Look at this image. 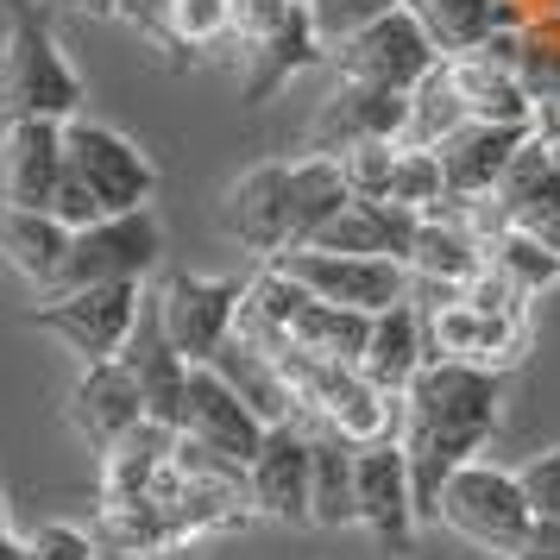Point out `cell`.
Here are the masks:
<instances>
[{"mask_svg": "<svg viewBox=\"0 0 560 560\" xmlns=\"http://www.w3.org/2000/svg\"><path fill=\"white\" fill-rule=\"evenodd\" d=\"M365 340H372V315H359V308L303 296V308L290 315V347L296 353L334 359V365H359L365 359Z\"/></svg>", "mask_w": 560, "mask_h": 560, "instance_id": "30", "label": "cell"}, {"mask_svg": "<svg viewBox=\"0 0 560 560\" xmlns=\"http://www.w3.org/2000/svg\"><path fill=\"white\" fill-rule=\"evenodd\" d=\"M95 535H82L77 523H45L26 535V560H95Z\"/></svg>", "mask_w": 560, "mask_h": 560, "instance_id": "38", "label": "cell"}, {"mask_svg": "<svg viewBox=\"0 0 560 560\" xmlns=\"http://www.w3.org/2000/svg\"><path fill=\"white\" fill-rule=\"evenodd\" d=\"M246 57H253V70H246V89H240V95L258 107V102H271L278 89H290L303 70L328 63L334 51H328V38L315 32V13H308V0H303V7H296V13H290V20L271 32V38L246 45Z\"/></svg>", "mask_w": 560, "mask_h": 560, "instance_id": "22", "label": "cell"}, {"mask_svg": "<svg viewBox=\"0 0 560 560\" xmlns=\"http://www.w3.org/2000/svg\"><path fill=\"white\" fill-rule=\"evenodd\" d=\"M447 70H454V89L472 120H485V127H535V89L523 70H510V63L485 51L447 57Z\"/></svg>", "mask_w": 560, "mask_h": 560, "instance_id": "23", "label": "cell"}, {"mask_svg": "<svg viewBox=\"0 0 560 560\" xmlns=\"http://www.w3.org/2000/svg\"><path fill=\"white\" fill-rule=\"evenodd\" d=\"M127 372L139 378L145 390V416L164 422V429H183V397H189V359L171 347V334H164V315H158L152 290H145V308H139V328L127 340Z\"/></svg>", "mask_w": 560, "mask_h": 560, "instance_id": "20", "label": "cell"}, {"mask_svg": "<svg viewBox=\"0 0 560 560\" xmlns=\"http://www.w3.org/2000/svg\"><path fill=\"white\" fill-rule=\"evenodd\" d=\"M114 20H127L139 38H152V45H164V51H177V0H120Z\"/></svg>", "mask_w": 560, "mask_h": 560, "instance_id": "39", "label": "cell"}, {"mask_svg": "<svg viewBox=\"0 0 560 560\" xmlns=\"http://www.w3.org/2000/svg\"><path fill=\"white\" fill-rule=\"evenodd\" d=\"M63 416H70V429H77L95 454H107L127 429L145 422V390H139V378L127 372V359H102V365H82V378L70 384Z\"/></svg>", "mask_w": 560, "mask_h": 560, "instance_id": "18", "label": "cell"}, {"mask_svg": "<svg viewBox=\"0 0 560 560\" xmlns=\"http://www.w3.org/2000/svg\"><path fill=\"white\" fill-rule=\"evenodd\" d=\"M63 158L89 189L102 214H132V208H152V189H158V171L152 158L132 145L127 132L102 127V120H63Z\"/></svg>", "mask_w": 560, "mask_h": 560, "instance_id": "6", "label": "cell"}, {"mask_svg": "<svg viewBox=\"0 0 560 560\" xmlns=\"http://www.w3.org/2000/svg\"><path fill=\"white\" fill-rule=\"evenodd\" d=\"M328 63L347 82H372V89L409 95V89L441 63V51H434V38L422 32V20H416L409 7H397V13H384V20H372V26H359L347 45H334Z\"/></svg>", "mask_w": 560, "mask_h": 560, "instance_id": "8", "label": "cell"}, {"mask_svg": "<svg viewBox=\"0 0 560 560\" xmlns=\"http://www.w3.org/2000/svg\"><path fill=\"white\" fill-rule=\"evenodd\" d=\"M404 7L422 20V32L434 38L441 57H466L479 51L485 38L516 26V0H404Z\"/></svg>", "mask_w": 560, "mask_h": 560, "instance_id": "26", "label": "cell"}, {"mask_svg": "<svg viewBox=\"0 0 560 560\" xmlns=\"http://www.w3.org/2000/svg\"><path fill=\"white\" fill-rule=\"evenodd\" d=\"M51 214L63 221V228L77 233V228H95L102 221V202H95V189L70 171V158H63V177H57V196H51Z\"/></svg>", "mask_w": 560, "mask_h": 560, "instance_id": "41", "label": "cell"}, {"mask_svg": "<svg viewBox=\"0 0 560 560\" xmlns=\"http://www.w3.org/2000/svg\"><path fill=\"white\" fill-rule=\"evenodd\" d=\"M422 365H429V334H422V308H416V296L378 308V315H372V340H365L359 372L378 384V390L404 397Z\"/></svg>", "mask_w": 560, "mask_h": 560, "instance_id": "24", "label": "cell"}, {"mask_svg": "<svg viewBox=\"0 0 560 560\" xmlns=\"http://www.w3.org/2000/svg\"><path fill=\"white\" fill-rule=\"evenodd\" d=\"M491 265V240H479V228L459 214V202L422 214L416 228V253H409V283L429 290H466Z\"/></svg>", "mask_w": 560, "mask_h": 560, "instance_id": "19", "label": "cell"}, {"mask_svg": "<svg viewBox=\"0 0 560 560\" xmlns=\"http://www.w3.org/2000/svg\"><path fill=\"white\" fill-rule=\"evenodd\" d=\"M504 429V372L491 365H466V359H429L416 384L404 390V441L409 479H416V510L422 523H434L441 485L459 466L491 447V434Z\"/></svg>", "mask_w": 560, "mask_h": 560, "instance_id": "1", "label": "cell"}, {"mask_svg": "<svg viewBox=\"0 0 560 560\" xmlns=\"http://www.w3.org/2000/svg\"><path fill=\"white\" fill-rule=\"evenodd\" d=\"M548 208H560V152L548 139H529L510 158L504 183L491 196V214H498V228H535Z\"/></svg>", "mask_w": 560, "mask_h": 560, "instance_id": "25", "label": "cell"}, {"mask_svg": "<svg viewBox=\"0 0 560 560\" xmlns=\"http://www.w3.org/2000/svg\"><path fill=\"white\" fill-rule=\"evenodd\" d=\"M233 32V0H177V51H202Z\"/></svg>", "mask_w": 560, "mask_h": 560, "instance_id": "37", "label": "cell"}, {"mask_svg": "<svg viewBox=\"0 0 560 560\" xmlns=\"http://www.w3.org/2000/svg\"><path fill=\"white\" fill-rule=\"evenodd\" d=\"M472 114H466V102H459V89H454V70H447V57L434 63L429 77L409 89V127H404V145H447L459 127H466Z\"/></svg>", "mask_w": 560, "mask_h": 560, "instance_id": "32", "label": "cell"}, {"mask_svg": "<svg viewBox=\"0 0 560 560\" xmlns=\"http://www.w3.org/2000/svg\"><path fill=\"white\" fill-rule=\"evenodd\" d=\"M308 485H315V434L308 422H271L265 429V447L246 466V491H253V510L271 516V523H308Z\"/></svg>", "mask_w": 560, "mask_h": 560, "instance_id": "13", "label": "cell"}, {"mask_svg": "<svg viewBox=\"0 0 560 560\" xmlns=\"http://www.w3.org/2000/svg\"><path fill=\"white\" fill-rule=\"evenodd\" d=\"M491 271H504L523 296H548L560 283V253L529 228H498L491 233Z\"/></svg>", "mask_w": 560, "mask_h": 560, "instance_id": "33", "label": "cell"}, {"mask_svg": "<svg viewBox=\"0 0 560 560\" xmlns=\"http://www.w3.org/2000/svg\"><path fill=\"white\" fill-rule=\"evenodd\" d=\"M404 0H308V13H315V32L334 45H347L359 26H372V20H384V13H397Z\"/></svg>", "mask_w": 560, "mask_h": 560, "instance_id": "36", "label": "cell"}, {"mask_svg": "<svg viewBox=\"0 0 560 560\" xmlns=\"http://www.w3.org/2000/svg\"><path fill=\"white\" fill-rule=\"evenodd\" d=\"M535 139H548V145H560V77L535 95Z\"/></svg>", "mask_w": 560, "mask_h": 560, "instance_id": "44", "label": "cell"}, {"mask_svg": "<svg viewBox=\"0 0 560 560\" xmlns=\"http://www.w3.org/2000/svg\"><path fill=\"white\" fill-rule=\"evenodd\" d=\"M315 485H308V523L315 529H353L359 523V491H353V466H359V447L347 434L334 429H315Z\"/></svg>", "mask_w": 560, "mask_h": 560, "instance_id": "28", "label": "cell"}, {"mask_svg": "<svg viewBox=\"0 0 560 560\" xmlns=\"http://www.w3.org/2000/svg\"><path fill=\"white\" fill-rule=\"evenodd\" d=\"M171 454H177V429L145 416L139 429H127L102 454V498H145L171 472Z\"/></svg>", "mask_w": 560, "mask_h": 560, "instance_id": "27", "label": "cell"}, {"mask_svg": "<svg viewBox=\"0 0 560 560\" xmlns=\"http://www.w3.org/2000/svg\"><path fill=\"white\" fill-rule=\"evenodd\" d=\"M63 177V120H0V208H51Z\"/></svg>", "mask_w": 560, "mask_h": 560, "instance_id": "17", "label": "cell"}, {"mask_svg": "<svg viewBox=\"0 0 560 560\" xmlns=\"http://www.w3.org/2000/svg\"><path fill=\"white\" fill-rule=\"evenodd\" d=\"M158 315H164V334L189 365H208L233 340V322H240V303H246V283L240 278H196V271H171V278L152 290Z\"/></svg>", "mask_w": 560, "mask_h": 560, "instance_id": "7", "label": "cell"}, {"mask_svg": "<svg viewBox=\"0 0 560 560\" xmlns=\"http://www.w3.org/2000/svg\"><path fill=\"white\" fill-rule=\"evenodd\" d=\"M535 139V127H485V120H466V127L447 139V145H434L441 152V177H447V202L459 208H491L498 196V183H504L510 158L523 152Z\"/></svg>", "mask_w": 560, "mask_h": 560, "instance_id": "16", "label": "cell"}, {"mask_svg": "<svg viewBox=\"0 0 560 560\" xmlns=\"http://www.w3.org/2000/svg\"><path fill=\"white\" fill-rule=\"evenodd\" d=\"M296 7H303V0H233V38H240V45H258V38H271Z\"/></svg>", "mask_w": 560, "mask_h": 560, "instance_id": "42", "label": "cell"}, {"mask_svg": "<svg viewBox=\"0 0 560 560\" xmlns=\"http://www.w3.org/2000/svg\"><path fill=\"white\" fill-rule=\"evenodd\" d=\"M422 334H429V359H466V365H491L504 372L523 359L529 347V322H504V315H485L466 296L422 308Z\"/></svg>", "mask_w": 560, "mask_h": 560, "instance_id": "14", "label": "cell"}, {"mask_svg": "<svg viewBox=\"0 0 560 560\" xmlns=\"http://www.w3.org/2000/svg\"><path fill=\"white\" fill-rule=\"evenodd\" d=\"M510 560H560V516H535L529 541H523Z\"/></svg>", "mask_w": 560, "mask_h": 560, "instance_id": "43", "label": "cell"}, {"mask_svg": "<svg viewBox=\"0 0 560 560\" xmlns=\"http://www.w3.org/2000/svg\"><path fill=\"white\" fill-rule=\"evenodd\" d=\"M145 308V283H82V290H57L32 308V328L51 334L63 353H77L82 365L127 353L132 328Z\"/></svg>", "mask_w": 560, "mask_h": 560, "instance_id": "4", "label": "cell"}, {"mask_svg": "<svg viewBox=\"0 0 560 560\" xmlns=\"http://www.w3.org/2000/svg\"><path fill=\"white\" fill-rule=\"evenodd\" d=\"M208 365H214L265 422H296V397H290V384H283V372H278L271 353H258V347H246V340H228Z\"/></svg>", "mask_w": 560, "mask_h": 560, "instance_id": "31", "label": "cell"}, {"mask_svg": "<svg viewBox=\"0 0 560 560\" xmlns=\"http://www.w3.org/2000/svg\"><path fill=\"white\" fill-rule=\"evenodd\" d=\"M390 202L416 208V214H434V208H447L441 152H429V145H404V152H397V183H390Z\"/></svg>", "mask_w": 560, "mask_h": 560, "instance_id": "34", "label": "cell"}, {"mask_svg": "<svg viewBox=\"0 0 560 560\" xmlns=\"http://www.w3.org/2000/svg\"><path fill=\"white\" fill-rule=\"evenodd\" d=\"M516 479H523V491H529L535 516H560V441L541 447L529 466H516Z\"/></svg>", "mask_w": 560, "mask_h": 560, "instance_id": "40", "label": "cell"}, {"mask_svg": "<svg viewBox=\"0 0 560 560\" xmlns=\"http://www.w3.org/2000/svg\"><path fill=\"white\" fill-rule=\"evenodd\" d=\"M353 491H359V529L372 535L390 560H404L409 548H416V529H422L404 441H372V447H359Z\"/></svg>", "mask_w": 560, "mask_h": 560, "instance_id": "11", "label": "cell"}, {"mask_svg": "<svg viewBox=\"0 0 560 560\" xmlns=\"http://www.w3.org/2000/svg\"><path fill=\"white\" fill-rule=\"evenodd\" d=\"M409 127V95L397 89H372V82H334V95L315 107L303 152L315 158H347L353 145H378V139H404Z\"/></svg>", "mask_w": 560, "mask_h": 560, "instance_id": "12", "label": "cell"}, {"mask_svg": "<svg viewBox=\"0 0 560 560\" xmlns=\"http://www.w3.org/2000/svg\"><path fill=\"white\" fill-rule=\"evenodd\" d=\"M397 152H404V139H378V145H353V152L340 158V177L353 189V202H390Z\"/></svg>", "mask_w": 560, "mask_h": 560, "instance_id": "35", "label": "cell"}, {"mask_svg": "<svg viewBox=\"0 0 560 560\" xmlns=\"http://www.w3.org/2000/svg\"><path fill=\"white\" fill-rule=\"evenodd\" d=\"M0 560H26V541L13 535V516H7V498H0Z\"/></svg>", "mask_w": 560, "mask_h": 560, "instance_id": "45", "label": "cell"}, {"mask_svg": "<svg viewBox=\"0 0 560 560\" xmlns=\"http://www.w3.org/2000/svg\"><path fill=\"white\" fill-rule=\"evenodd\" d=\"M70 258V228L51 208H0V265L20 283H32L38 296H51Z\"/></svg>", "mask_w": 560, "mask_h": 560, "instance_id": "21", "label": "cell"}, {"mask_svg": "<svg viewBox=\"0 0 560 560\" xmlns=\"http://www.w3.org/2000/svg\"><path fill=\"white\" fill-rule=\"evenodd\" d=\"M221 228L246 246L253 258H283L296 246V158L283 164H253L246 177H233L228 202H221Z\"/></svg>", "mask_w": 560, "mask_h": 560, "instance_id": "10", "label": "cell"}, {"mask_svg": "<svg viewBox=\"0 0 560 560\" xmlns=\"http://www.w3.org/2000/svg\"><path fill=\"white\" fill-rule=\"evenodd\" d=\"M158 258H164V228H158L152 208L102 214L95 228L70 233V258H63L57 290H82V283H145L158 271Z\"/></svg>", "mask_w": 560, "mask_h": 560, "instance_id": "5", "label": "cell"}, {"mask_svg": "<svg viewBox=\"0 0 560 560\" xmlns=\"http://www.w3.org/2000/svg\"><path fill=\"white\" fill-rule=\"evenodd\" d=\"M265 416H258L240 390H233L214 365H189V397H183V434H196L202 447L214 454L240 459V466H253V454L265 447Z\"/></svg>", "mask_w": 560, "mask_h": 560, "instance_id": "15", "label": "cell"}, {"mask_svg": "<svg viewBox=\"0 0 560 560\" xmlns=\"http://www.w3.org/2000/svg\"><path fill=\"white\" fill-rule=\"evenodd\" d=\"M82 77L63 57L51 20L7 0V38H0V120H77Z\"/></svg>", "mask_w": 560, "mask_h": 560, "instance_id": "2", "label": "cell"}, {"mask_svg": "<svg viewBox=\"0 0 560 560\" xmlns=\"http://www.w3.org/2000/svg\"><path fill=\"white\" fill-rule=\"evenodd\" d=\"M434 523L447 535H459L466 548H479V555L510 560L535 529V504H529V491H523V479H516L510 466L472 459V466H459L454 479L441 485Z\"/></svg>", "mask_w": 560, "mask_h": 560, "instance_id": "3", "label": "cell"}, {"mask_svg": "<svg viewBox=\"0 0 560 560\" xmlns=\"http://www.w3.org/2000/svg\"><path fill=\"white\" fill-rule=\"evenodd\" d=\"M95 541H102L107 555H127V560H158V555H171V548H183L152 491L145 498H102Z\"/></svg>", "mask_w": 560, "mask_h": 560, "instance_id": "29", "label": "cell"}, {"mask_svg": "<svg viewBox=\"0 0 560 560\" xmlns=\"http://www.w3.org/2000/svg\"><path fill=\"white\" fill-rule=\"evenodd\" d=\"M63 7H77V13H102V20L107 13H120V0H63Z\"/></svg>", "mask_w": 560, "mask_h": 560, "instance_id": "47", "label": "cell"}, {"mask_svg": "<svg viewBox=\"0 0 560 560\" xmlns=\"http://www.w3.org/2000/svg\"><path fill=\"white\" fill-rule=\"evenodd\" d=\"M529 233H541V240H548V246L560 253V208H548V214H541V221H535Z\"/></svg>", "mask_w": 560, "mask_h": 560, "instance_id": "46", "label": "cell"}, {"mask_svg": "<svg viewBox=\"0 0 560 560\" xmlns=\"http://www.w3.org/2000/svg\"><path fill=\"white\" fill-rule=\"evenodd\" d=\"M271 265H278V271H290L308 296L340 303V308H359V315H378V308H390V303H404V296H409V265H397V258L296 246V253L271 258Z\"/></svg>", "mask_w": 560, "mask_h": 560, "instance_id": "9", "label": "cell"}, {"mask_svg": "<svg viewBox=\"0 0 560 560\" xmlns=\"http://www.w3.org/2000/svg\"><path fill=\"white\" fill-rule=\"evenodd\" d=\"M555 152H560V145H555Z\"/></svg>", "mask_w": 560, "mask_h": 560, "instance_id": "48", "label": "cell"}]
</instances>
